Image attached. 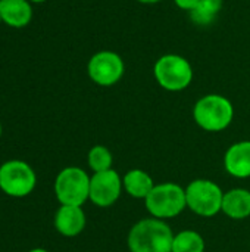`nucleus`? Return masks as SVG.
Returning <instances> with one entry per match:
<instances>
[{"label":"nucleus","instance_id":"f257e3e1","mask_svg":"<svg viewBox=\"0 0 250 252\" xmlns=\"http://www.w3.org/2000/svg\"><path fill=\"white\" fill-rule=\"evenodd\" d=\"M174 233L161 219H143L128 233L130 252H172Z\"/></svg>","mask_w":250,"mask_h":252},{"label":"nucleus","instance_id":"f03ea898","mask_svg":"<svg viewBox=\"0 0 250 252\" xmlns=\"http://www.w3.org/2000/svg\"><path fill=\"white\" fill-rule=\"evenodd\" d=\"M196 124L205 131H222L230 127L234 118V106L222 94L209 93L202 96L193 108Z\"/></svg>","mask_w":250,"mask_h":252},{"label":"nucleus","instance_id":"7ed1b4c3","mask_svg":"<svg viewBox=\"0 0 250 252\" xmlns=\"http://www.w3.org/2000/svg\"><path fill=\"white\" fill-rule=\"evenodd\" d=\"M153 75L167 92H183L193 81V66L184 56L167 53L155 62Z\"/></svg>","mask_w":250,"mask_h":252},{"label":"nucleus","instance_id":"20e7f679","mask_svg":"<svg viewBox=\"0 0 250 252\" xmlns=\"http://www.w3.org/2000/svg\"><path fill=\"white\" fill-rule=\"evenodd\" d=\"M146 208L155 219H174L187 207L186 189L177 183H159L155 185L152 192L144 199Z\"/></svg>","mask_w":250,"mask_h":252},{"label":"nucleus","instance_id":"39448f33","mask_svg":"<svg viewBox=\"0 0 250 252\" xmlns=\"http://www.w3.org/2000/svg\"><path fill=\"white\" fill-rule=\"evenodd\" d=\"M187 207L200 217H214L222 210L224 192L221 188L206 179L193 180L186 188Z\"/></svg>","mask_w":250,"mask_h":252},{"label":"nucleus","instance_id":"423d86ee","mask_svg":"<svg viewBox=\"0 0 250 252\" xmlns=\"http://www.w3.org/2000/svg\"><path fill=\"white\" fill-rule=\"evenodd\" d=\"M55 193L62 205L81 207L90 199V177L78 167L63 168L56 177Z\"/></svg>","mask_w":250,"mask_h":252},{"label":"nucleus","instance_id":"0eeeda50","mask_svg":"<svg viewBox=\"0 0 250 252\" xmlns=\"http://www.w3.org/2000/svg\"><path fill=\"white\" fill-rule=\"evenodd\" d=\"M87 72L94 84L111 87L122 80L125 63L119 53L112 50H100L90 58Z\"/></svg>","mask_w":250,"mask_h":252},{"label":"nucleus","instance_id":"6e6552de","mask_svg":"<svg viewBox=\"0 0 250 252\" xmlns=\"http://www.w3.org/2000/svg\"><path fill=\"white\" fill-rule=\"evenodd\" d=\"M32 168L22 161H7L0 167V189L9 196L22 198L35 188Z\"/></svg>","mask_w":250,"mask_h":252},{"label":"nucleus","instance_id":"1a4fd4ad","mask_svg":"<svg viewBox=\"0 0 250 252\" xmlns=\"http://www.w3.org/2000/svg\"><path fill=\"white\" fill-rule=\"evenodd\" d=\"M122 188V177L115 170L94 173L90 179V201L100 208H108L119 199Z\"/></svg>","mask_w":250,"mask_h":252},{"label":"nucleus","instance_id":"9d476101","mask_svg":"<svg viewBox=\"0 0 250 252\" xmlns=\"http://www.w3.org/2000/svg\"><path fill=\"white\" fill-rule=\"evenodd\" d=\"M224 165L227 173L233 177H250V140H242L231 145L225 152Z\"/></svg>","mask_w":250,"mask_h":252},{"label":"nucleus","instance_id":"9b49d317","mask_svg":"<svg viewBox=\"0 0 250 252\" xmlns=\"http://www.w3.org/2000/svg\"><path fill=\"white\" fill-rule=\"evenodd\" d=\"M55 226L57 232L63 236H77L85 227V214L81 207L62 205L56 213Z\"/></svg>","mask_w":250,"mask_h":252},{"label":"nucleus","instance_id":"f8f14e48","mask_svg":"<svg viewBox=\"0 0 250 252\" xmlns=\"http://www.w3.org/2000/svg\"><path fill=\"white\" fill-rule=\"evenodd\" d=\"M0 13L3 22L13 28L27 27L32 18L29 0H0Z\"/></svg>","mask_w":250,"mask_h":252},{"label":"nucleus","instance_id":"ddd939ff","mask_svg":"<svg viewBox=\"0 0 250 252\" xmlns=\"http://www.w3.org/2000/svg\"><path fill=\"white\" fill-rule=\"evenodd\" d=\"M233 220H245L250 216V192L246 189H231L224 193L222 210Z\"/></svg>","mask_w":250,"mask_h":252},{"label":"nucleus","instance_id":"4468645a","mask_svg":"<svg viewBox=\"0 0 250 252\" xmlns=\"http://www.w3.org/2000/svg\"><path fill=\"white\" fill-rule=\"evenodd\" d=\"M122 186L130 196L136 199H146L155 188V182L146 171L134 168L125 173L122 177Z\"/></svg>","mask_w":250,"mask_h":252},{"label":"nucleus","instance_id":"2eb2a0df","mask_svg":"<svg viewBox=\"0 0 250 252\" xmlns=\"http://www.w3.org/2000/svg\"><path fill=\"white\" fill-rule=\"evenodd\" d=\"M221 7L222 0H200L197 6L189 13L196 25H209L220 15Z\"/></svg>","mask_w":250,"mask_h":252},{"label":"nucleus","instance_id":"dca6fc26","mask_svg":"<svg viewBox=\"0 0 250 252\" xmlns=\"http://www.w3.org/2000/svg\"><path fill=\"white\" fill-rule=\"evenodd\" d=\"M172 252H205V239L194 230H183L174 236Z\"/></svg>","mask_w":250,"mask_h":252},{"label":"nucleus","instance_id":"f3484780","mask_svg":"<svg viewBox=\"0 0 250 252\" xmlns=\"http://www.w3.org/2000/svg\"><path fill=\"white\" fill-rule=\"evenodd\" d=\"M112 154L108 148L97 145L93 146L88 152V165L94 173L106 171L112 168Z\"/></svg>","mask_w":250,"mask_h":252},{"label":"nucleus","instance_id":"a211bd4d","mask_svg":"<svg viewBox=\"0 0 250 252\" xmlns=\"http://www.w3.org/2000/svg\"><path fill=\"white\" fill-rule=\"evenodd\" d=\"M199 1L200 0H174V3H175L177 7H180L183 10H187V12H192L197 6Z\"/></svg>","mask_w":250,"mask_h":252},{"label":"nucleus","instance_id":"6ab92c4d","mask_svg":"<svg viewBox=\"0 0 250 252\" xmlns=\"http://www.w3.org/2000/svg\"><path fill=\"white\" fill-rule=\"evenodd\" d=\"M139 3H143V4H155V3H159L162 0H137Z\"/></svg>","mask_w":250,"mask_h":252},{"label":"nucleus","instance_id":"aec40b11","mask_svg":"<svg viewBox=\"0 0 250 252\" xmlns=\"http://www.w3.org/2000/svg\"><path fill=\"white\" fill-rule=\"evenodd\" d=\"M29 252H49V251H46V250H41V248H37V250H32V251H29Z\"/></svg>","mask_w":250,"mask_h":252},{"label":"nucleus","instance_id":"412c9836","mask_svg":"<svg viewBox=\"0 0 250 252\" xmlns=\"http://www.w3.org/2000/svg\"><path fill=\"white\" fill-rule=\"evenodd\" d=\"M29 1H32V3H43V1H46V0H29Z\"/></svg>","mask_w":250,"mask_h":252},{"label":"nucleus","instance_id":"4be33fe9","mask_svg":"<svg viewBox=\"0 0 250 252\" xmlns=\"http://www.w3.org/2000/svg\"><path fill=\"white\" fill-rule=\"evenodd\" d=\"M1 21H3V19H1V13H0V22H1Z\"/></svg>","mask_w":250,"mask_h":252},{"label":"nucleus","instance_id":"5701e85b","mask_svg":"<svg viewBox=\"0 0 250 252\" xmlns=\"http://www.w3.org/2000/svg\"><path fill=\"white\" fill-rule=\"evenodd\" d=\"M0 134H1V126H0Z\"/></svg>","mask_w":250,"mask_h":252}]
</instances>
